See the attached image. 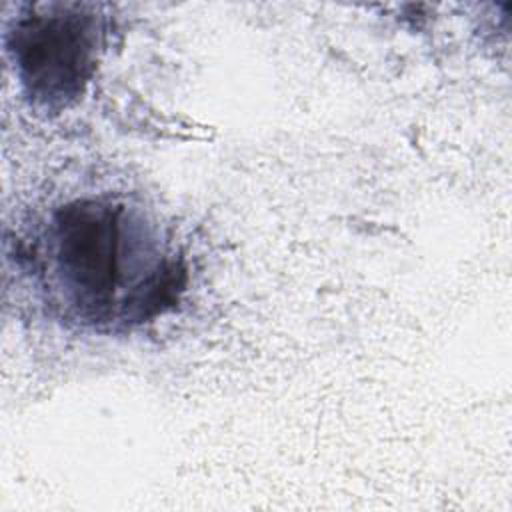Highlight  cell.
<instances>
[{
	"mask_svg": "<svg viewBox=\"0 0 512 512\" xmlns=\"http://www.w3.org/2000/svg\"><path fill=\"white\" fill-rule=\"evenodd\" d=\"M42 272L62 306L86 324L144 320L174 300L180 268L134 208L76 200L58 208L42 240Z\"/></svg>",
	"mask_w": 512,
	"mask_h": 512,
	"instance_id": "1",
	"label": "cell"
},
{
	"mask_svg": "<svg viewBox=\"0 0 512 512\" xmlns=\"http://www.w3.org/2000/svg\"><path fill=\"white\" fill-rule=\"evenodd\" d=\"M102 22L90 6L40 4L14 22L10 52L32 102L58 110L80 96L88 82Z\"/></svg>",
	"mask_w": 512,
	"mask_h": 512,
	"instance_id": "2",
	"label": "cell"
}]
</instances>
